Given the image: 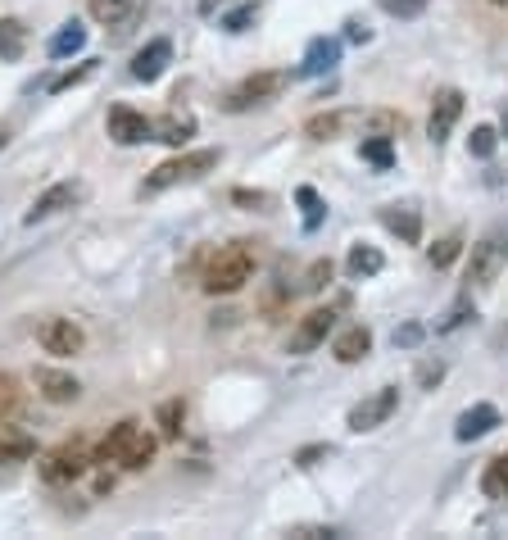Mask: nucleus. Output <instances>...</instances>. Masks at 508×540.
Here are the masks:
<instances>
[{"label": "nucleus", "instance_id": "nucleus-20", "mask_svg": "<svg viewBox=\"0 0 508 540\" xmlns=\"http://www.w3.org/2000/svg\"><path fill=\"white\" fill-rule=\"evenodd\" d=\"M481 495H486V500H508V450L486 463V472H481Z\"/></svg>", "mask_w": 508, "mask_h": 540}, {"label": "nucleus", "instance_id": "nucleus-24", "mask_svg": "<svg viewBox=\"0 0 508 540\" xmlns=\"http://www.w3.org/2000/svg\"><path fill=\"white\" fill-rule=\"evenodd\" d=\"M381 250H372V246H354L350 250V259H345V273L350 277H372V273H381Z\"/></svg>", "mask_w": 508, "mask_h": 540}, {"label": "nucleus", "instance_id": "nucleus-10", "mask_svg": "<svg viewBox=\"0 0 508 540\" xmlns=\"http://www.w3.org/2000/svg\"><path fill=\"white\" fill-rule=\"evenodd\" d=\"M28 423V391L14 373H0V432H19Z\"/></svg>", "mask_w": 508, "mask_h": 540}, {"label": "nucleus", "instance_id": "nucleus-14", "mask_svg": "<svg viewBox=\"0 0 508 540\" xmlns=\"http://www.w3.org/2000/svg\"><path fill=\"white\" fill-rule=\"evenodd\" d=\"M504 264H508V259H504V250H499L495 232L481 236L477 246H472V255H468V282H477V286L495 282V273H499Z\"/></svg>", "mask_w": 508, "mask_h": 540}, {"label": "nucleus", "instance_id": "nucleus-41", "mask_svg": "<svg viewBox=\"0 0 508 540\" xmlns=\"http://www.w3.org/2000/svg\"><path fill=\"white\" fill-rule=\"evenodd\" d=\"M232 200H236V205H268L264 191H232Z\"/></svg>", "mask_w": 508, "mask_h": 540}, {"label": "nucleus", "instance_id": "nucleus-8", "mask_svg": "<svg viewBox=\"0 0 508 540\" xmlns=\"http://www.w3.org/2000/svg\"><path fill=\"white\" fill-rule=\"evenodd\" d=\"M105 128H109V137H114L118 146H141V141L155 137V123H150L146 114H137L132 105H114V109H109Z\"/></svg>", "mask_w": 508, "mask_h": 540}, {"label": "nucleus", "instance_id": "nucleus-18", "mask_svg": "<svg viewBox=\"0 0 508 540\" xmlns=\"http://www.w3.org/2000/svg\"><path fill=\"white\" fill-rule=\"evenodd\" d=\"M372 350V332L363 323H354V327H345L341 336H336V345H332V354L341 359V364H359L363 354Z\"/></svg>", "mask_w": 508, "mask_h": 540}, {"label": "nucleus", "instance_id": "nucleus-36", "mask_svg": "<svg viewBox=\"0 0 508 540\" xmlns=\"http://www.w3.org/2000/svg\"><path fill=\"white\" fill-rule=\"evenodd\" d=\"M254 19H259V10H254V5H245V10L227 14V19H223V32H245V28H250Z\"/></svg>", "mask_w": 508, "mask_h": 540}, {"label": "nucleus", "instance_id": "nucleus-38", "mask_svg": "<svg viewBox=\"0 0 508 540\" xmlns=\"http://www.w3.org/2000/svg\"><path fill=\"white\" fill-rule=\"evenodd\" d=\"M19 454H28V441H19V436L10 441V432H0V459H19Z\"/></svg>", "mask_w": 508, "mask_h": 540}, {"label": "nucleus", "instance_id": "nucleus-42", "mask_svg": "<svg viewBox=\"0 0 508 540\" xmlns=\"http://www.w3.org/2000/svg\"><path fill=\"white\" fill-rule=\"evenodd\" d=\"M368 37H372V32H368V28H363V23H359V19H354V23H350V41H368Z\"/></svg>", "mask_w": 508, "mask_h": 540}, {"label": "nucleus", "instance_id": "nucleus-27", "mask_svg": "<svg viewBox=\"0 0 508 540\" xmlns=\"http://www.w3.org/2000/svg\"><path fill=\"white\" fill-rule=\"evenodd\" d=\"M395 137H363V159L368 164H377V168H391L395 164V146H391Z\"/></svg>", "mask_w": 508, "mask_h": 540}, {"label": "nucleus", "instance_id": "nucleus-9", "mask_svg": "<svg viewBox=\"0 0 508 540\" xmlns=\"http://www.w3.org/2000/svg\"><path fill=\"white\" fill-rule=\"evenodd\" d=\"M459 114H463V91H454V87L436 91V100H431V118H427V137L436 141V146L440 141H450Z\"/></svg>", "mask_w": 508, "mask_h": 540}, {"label": "nucleus", "instance_id": "nucleus-11", "mask_svg": "<svg viewBox=\"0 0 508 540\" xmlns=\"http://www.w3.org/2000/svg\"><path fill=\"white\" fill-rule=\"evenodd\" d=\"M332 327H336V314H332V309H309V314L300 318V327L291 332V354L318 350V345L332 336Z\"/></svg>", "mask_w": 508, "mask_h": 540}, {"label": "nucleus", "instance_id": "nucleus-28", "mask_svg": "<svg viewBox=\"0 0 508 540\" xmlns=\"http://www.w3.org/2000/svg\"><path fill=\"white\" fill-rule=\"evenodd\" d=\"M295 200H300V209H304V227L318 232V223H323V196H318L313 187H300L295 191Z\"/></svg>", "mask_w": 508, "mask_h": 540}, {"label": "nucleus", "instance_id": "nucleus-23", "mask_svg": "<svg viewBox=\"0 0 508 540\" xmlns=\"http://www.w3.org/2000/svg\"><path fill=\"white\" fill-rule=\"evenodd\" d=\"M182 423H186V404L182 400H164L155 409V427H159L164 441H177V436H182Z\"/></svg>", "mask_w": 508, "mask_h": 540}, {"label": "nucleus", "instance_id": "nucleus-2", "mask_svg": "<svg viewBox=\"0 0 508 540\" xmlns=\"http://www.w3.org/2000/svg\"><path fill=\"white\" fill-rule=\"evenodd\" d=\"M250 277H254V250L245 246V241H236V246H223L205 264V291L209 295H232V291H241Z\"/></svg>", "mask_w": 508, "mask_h": 540}, {"label": "nucleus", "instance_id": "nucleus-4", "mask_svg": "<svg viewBox=\"0 0 508 540\" xmlns=\"http://www.w3.org/2000/svg\"><path fill=\"white\" fill-rule=\"evenodd\" d=\"M282 87H286V73H277V69L254 73V78H245L241 87L227 91L223 109H227V114H245V109H254V105H268V100H273Z\"/></svg>", "mask_w": 508, "mask_h": 540}, {"label": "nucleus", "instance_id": "nucleus-7", "mask_svg": "<svg viewBox=\"0 0 508 540\" xmlns=\"http://www.w3.org/2000/svg\"><path fill=\"white\" fill-rule=\"evenodd\" d=\"M37 341H41V350H46V354L69 359V354H82L87 336H82V327L73 323V318H46V323L37 327Z\"/></svg>", "mask_w": 508, "mask_h": 540}, {"label": "nucleus", "instance_id": "nucleus-22", "mask_svg": "<svg viewBox=\"0 0 508 540\" xmlns=\"http://www.w3.org/2000/svg\"><path fill=\"white\" fill-rule=\"evenodd\" d=\"M345 128H350V114H341V109H336V114H313L309 123H304V137L309 141H332V137H341Z\"/></svg>", "mask_w": 508, "mask_h": 540}, {"label": "nucleus", "instance_id": "nucleus-3", "mask_svg": "<svg viewBox=\"0 0 508 540\" xmlns=\"http://www.w3.org/2000/svg\"><path fill=\"white\" fill-rule=\"evenodd\" d=\"M218 159H223V150H186V155H173L146 177V187L141 191H146V196H159V191H168V187L196 182V177H205L209 168H218Z\"/></svg>", "mask_w": 508, "mask_h": 540}, {"label": "nucleus", "instance_id": "nucleus-15", "mask_svg": "<svg viewBox=\"0 0 508 540\" xmlns=\"http://www.w3.org/2000/svg\"><path fill=\"white\" fill-rule=\"evenodd\" d=\"M499 427V409L495 404H472V409L459 413V423H454V436H459L463 445L468 441H481V436H490Z\"/></svg>", "mask_w": 508, "mask_h": 540}, {"label": "nucleus", "instance_id": "nucleus-17", "mask_svg": "<svg viewBox=\"0 0 508 540\" xmlns=\"http://www.w3.org/2000/svg\"><path fill=\"white\" fill-rule=\"evenodd\" d=\"M336 64H341V41L336 37H313L309 50H304L300 73L304 78H323V73H332Z\"/></svg>", "mask_w": 508, "mask_h": 540}, {"label": "nucleus", "instance_id": "nucleus-19", "mask_svg": "<svg viewBox=\"0 0 508 540\" xmlns=\"http://www.w3.org/2000/svg\"><path fill=\"white\" fill-rule=\"evenodd\" d=\"M381 223L391 227L400 241H409V246H418L422 241V218L413 214V209H400V205H386L381 209Z\"/></svg>", "mask_w": 508, "mask_h": 540}, {"label": "nucleus", "instance_id": "nucleus-32", "mask_svg": "<svg viewBox=\"0 0 508 540\" xmlns=\"http://www.w3.org/2000/svg\"><path fill=\"white\" fill-rule=\"evenodd\" d=\"M327 282H332V259H313L304 273V291H323Z\"/></svg>", "mask_w": 508, "mask_h": 540}, {"label": "nucleus", "instance_id": "nucleus-5", "mask_svg": "<svg viewBox=\"0 0 508 540\" xmlns=\"http://www.w3.org/2000/svg\"><path fill=\"white\" fill-rule=\"evenodd\" d=\"M87 468H91V454H87V445H82V441H64L59 450H50L46 459H41V477H46L50 486L78 482Z\"/></svg>", "mask_w": 508, "mask_h": 540}, {"label": "nucleus", "instance_id": "nucleus-35", "mask_svg": "<svg viewBox=\"0 0 508 540\" xmlns=\"http://www.w3.org/2000/svg\"><path fill=\"white\" fill-rule=\"evenodd\" d=\"M91 73H96V59H87V64H82V69L64 73V78H55V87H50V91H69V87H78V82H87Z\"/></svg>", "mask_w": 508, "mask_h": 540}, {"label": "nucleus", "instance_id": "nucleus-1", "mask_svg": "<svg viewBox=\"0 0 508 540\" xmlns=\"http://www.w3.org/2000/svg\"><path fill=\"white\" fill-rule=\"evenodd\" d=\"M96 459L100 463H123V468H146L150 459H155V436L146 432V423H137V418H123L118 427H109V436L100 441V450H96Z\"/></svg>", "mask_w": 508, "mask_h": 540}, {"label": "nucleus", "instance_id": "nucleus-31", "mask_svg": "<svg viewBox=\"0 0 508 540\" xmlns=\"http://www.w3.org/2000/svg\"><path fill=\"white\" fill-rule=\"evenodd\" d=\"M495 128H472V137H468V155H477V159H490L495 155Z\"/></svg>", "mask_w": 508, "mask_h": 540}, {"label": "nucleus", "instance_id": "nucleus-40", "mask_svg": "<svg viewBox=\"0 0 508 540\" xmlns=\"http://www.w3.org/2000/svg\"><path fill=\"white\" fill-rule=\"evenodd\" d=\"M440 377H445V364H422V368H418V382H422V386H436Z\"/></svg>", "mask_w": 508, "mask_h": 540}, {"label": "nucleus", "instance_id": "nucleus-30", "mask_svg": "<svg viewBox=\"0 0 508 540\" xmlns=\"http://www.w3.org/2000/svg\"><path fill=\"white\" fill-rule=\"evenodd\" d=\"M127 10H132V0H91V14H96L100 23H118V19H127Z\"/></svg>", "mask_w": 508, "mask_h": 540}, {"label": "nucleus", "instance_id": "nucleus-12", "mask_svg": "<svg viewBox=\"0 0 508 540\" xmlns=\"http://www.w3.org/2000/svg\"><path fill=\"white\" fill-rule=\"evenodd\" d=\"M168 64H173V41L155 37V41H146V46L132 55V78H137V82H159Z\"/></svg>", "mask_w": 508, "mask_h": 540}, {"label": "nucleus", "instance_id": "nucleus-44", "mask_svg": "<svg viewBox=\"0 0 508 540\" xmlns=\"http://www.w3.org/2000/svg\"><path fill=\"white\" fill-rule=\"evenodd\" d=\"M504 132H508V105H504Z\"/></svg>", "mask_w": 508, "mask_h": 540}, {"label": "nucleus", "instance_id": "nucleus-34", "mask_svg": "<svg viewBox=\"0 0 508 540\" xmlns=\"http://www.w3.org/2000/svg\"><path fill=\"white\" fill-rule=\"evenodd\" d=\"M381 10H386V14H400V19H413V14L427 10V0H381Z\"/></svg>", "mask_w": 508, "mask_h": 540}, {"label": "nucleus", "instance_id": "nucleus-39", "mask_svg": "<svg viewBox=\"0 0 508 540\" xmlns=\"http://www.w3.org/2000/svg\"><path fill=\"white\" fill-rule=\"evenodd\" d=\"M327 454H332V445H309V450L295 454V463H300V468H313V463L327 459Z\"/></svg>", "mask_w": 508, "mask_h": 540}, {"label": "nucleus", "instance_id": "nucleus-33", "mask_svg": "<svg viewBox=\"0 0 508 540\" xmlns=\"http://www.w3.org/2000/svg\"><path fill=\"white\" fill-rule=\"evenodd\" d=\"M468 314H472V300H454V309L436 323V332L445 336V332H454V327H463V323H468Z\"/></svg>", "mask_w": 508, "mask_h": 540}, {"label": "nucleus", "instance_id": "nucleus-43", "mask_svg": "<svg viewBox=\"0 0 508 540\" xmlns=\"http://www.w3.org/2000/svg\"><path fill=\"white\" fill-rule=\"evenodd\" d=\"M495 241H499V250H504V259H508V227H495Z\"/></svg>", "mask_w": 508, "mask_h": 540}, {"label": "nucleus", "instance_id": "nucleus-21", "mask_svg": "<svg viewBox=\"0 0 508 540\" xmlns=\"http://www.w3.org/2000/svg\"><path fill=\"white\" fill-rule=\"evenodd\" d=\"M87 46V28H82V23H64V28L55 32V37H50V59H69V55H78V50Z\"/></svg>", "mask_w": 508, "mask_h": 540}, {"label": "nucleus", "instance_id": "nucleus-13", "mask_svg": "<svg viewBox=\"0 0 508 540\" xmlns=\"http://www.w3.org/2000/svg\"><path fill=\"white\" fill-rule=\"evenodd\" d=\"M78 200H82V182H55V187H46L37 196V205L28 209L23 223H46V218H55L59 209H73Z\"/></svg>", "mask_w": 508, "mask_h": 540}, {"label": "nucleus", "instance_id": "nucleus-37", "mask_svg": "<svg viewBox=\"0 0 508 540\" xmlns=\"http://www.w3.org/2000/svg\"><path fill=\"white\" fill-rule=\"evenodd\" d=\"M422 336H427V332H422L418 323H404L400 332H395V345H404V350H413V345H422Z\"/></svg>", "mask_w": 508, "mask_h": 540}, {"label": "nucleus", "instance_id": "nucleus-6", "mask_svg": "<svg viewBox=\"0 0 508 540\" xmlns=\"http://www.w3.org/2000/svg\"><path fill=\"white\" fill-rule=\"evenodd\" d=\"M395 409H400V391L395 386H381V391H372L368 400H359L350 409V432H377Z\"/></svg>", "mask_w": 508, "mask_h": 540}, {"label": "nucleus", "instance_id": "nucleus-25", "mask_svg": "<svg viewBox=\"0 0 508 540\" xmlns=\"http://www.w3.org/2000/svg\"><path fill=\"white\" fill-rule=\"evenodd\" d=\"M459 255H463V236H459V232H454V236H440L436 246L427 250L431 268H450V264H454V259H459Z\"/></svg>", "mask_w": 508, "mask_h": 540}, {"label": "nucleus", "instance_id": "nucleus-26", "mask_svg": "<svg viewBox=\"0 0 508 540\" xmlns=\"http://www.w3.org/2000/svg\"><path fill=\"white\" fill-rule=\"evenodd\" d=\"M155 132H159V141H168V146H182V141L196 137V118H164Z\"/></svg>", "mask_w": 508, "mask_h": 540}, {"label": "nucleus", "instance_id": "nucleus-45", "mask_svg": "<svg viewBox=\"0 0 508 540\" xmlns=\"http://www.w3.org/2000/svg\"><path fill=\"white\" fill-rule=\"evenodd\" d=\"M490 5H508V0H490Z\"/></svg>", "mask_w": 508, "mask_h": 540}, {"label": "nucleus", "instance_id": "nucleus-16", "mask_svg": "<svg viewBox=\"0 0 508 540\" xmlns=\"http://www.w3.org/2000/svg\"><path fill=\"white\" fill-rule=\"evenodd\" d=\"M37 391H41V400H50V404H73L82 395V386H78V377L73 373H59V368H37Z\"/></svg>", "mask_w": 508, "mask_h": 540}, {"label": "nucleus", "instance_id": "nucleus-29", "mask_svg": "<svg viewBox=\"0 0 508 540\" xmlns=\"http://www.w3.org/2000/svg\"><path fill=\"white\" fill-rule=\"evenodd\" d=\"M23 50V23L19 19H0V59H14Z\"/></svg>", "mask_w": 508, "mask_h": 540}]
</instances>
